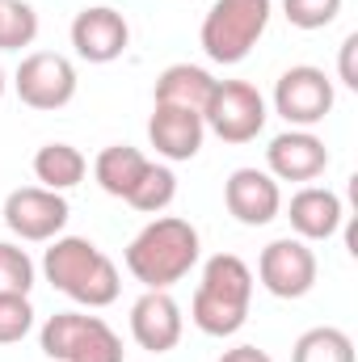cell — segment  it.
<instances>
[{
    "mask_svg": "<svg viewBox=\"0 0 358 362\" xmlns=\"http://www.w3.org/2000/svg\"><path fill=\"white\" fill-rule=\"evenodd\" d=\"M0 97H4V68H0Z\"/></svg>",
    "mask_w": 358,
    "mask_h": 362,
    "instance_id": "83f0119b",
    "label": "cell"
},
{
    "mask_svg": "<svg viewBox=\"0 0 358 362\" xmlns=\"http://www.w3.org/2000/svg\"><path fill=\"white\" fill-rule=\"evenodd\" d=\"M249 303H253V270L236 253H215L202 266L194 303H190V320L207 337H232L245 329Z\"/></svg>",
    "mask_w": 358,
    "mask_h": 362,
    "instance_id": "3957f363",
    "label": "cell"
},
{
    "mask_svg": "<svg viewBox=\"0 0 358 362\" xmlns=\"http://www.w3.org/2000/svg\"><path fill=\"white\" fill-rule=\"evenodd\" d=\"M38 38V13L25 0H0V51H21Z\"/></svg>",
    "mask_w": 358,
    "mask_h": 362,
    "instance_id": "7402d4cb",
    "label": "cell"
},
{
    "mask_svg": "<svg viewBox=\"0 0 358 362\" xmlns=\"http://www.w3.org/2000/svg\"><path fill=\"white\" fill-rule=\"evenodd\" d=\"M198 266V228L178 215L152 219L131 245H127V270L144 291H169Z\"/></svg>",
    "mask_w": 358,
    "mask_h": 362,
    "instance_id": "7a4b0ae2",
    "label": "cell"
},
{
    "mask_svg": "<svg viewBox=\"0 0 358 362\" xmlns=\"http://www.w3.org/2000/svg\"><path fill=\"white\" fill-rule=\"evenodd\" d=\"M207 122L194 110H178V105H152L148 118V144L156 148V156L165 160H194L202 148Z\"/></svg>",
    "mask_w": 358,
    "mask_h": 362,
    "instance_id": "9a60e30c",
    "label": "cell"
},
{
    "mask_svg": "<svg viewBox=\"0 0 358 362\" xmlns=\"http://www.w3.org/2000/svg\"><path fill=\"white\" fill-rule=\"evenodd\" d=\"M270 8H274V0H215L198 30L207 59L224 64V68L249 59V51L258 47V38L270 25Z\"/></svg>",
    "mask_w": 358,
    "mask_h": 362,
    "instance_id": "277c9868",
    "label": "cell"
},
{
    "mask_svg": "<svg viewBox=\"0 0 358 362\" xmlns=\"http://www.w3.org/2000/svg\"><path fill=\"white\" fill-rule=\"evenodd\" d=\"M34 286V262L25 249L0 240V295H30Z\"/></svg>",
    "mask_w": 358,
    "mask_h": 362,
    "instance_id": "603a6c76",
    "label": "cell"
},
{
    "mask_svg": "<svg viewBox=\"0 0 358 362\" xmlns=\"http://www.w3.org/2000/svg\"><path fill=\"white\" fill-rule=\"evenodd\" d=\"M325 169H329V148H325L321 135L291 127V131L270 139L266 173L274 181H316Z\"/></svg>",
    "mask_w": 358,
    "mask_h": 362,
    "instance_id": "8fae6325",
    "label": "cell"
},
{
    "mask_svg": "<svg viewBox=\"0 0 358 362\" xmlns=\"http://www.w3.org/2000/svg\"><path fill=\"white\" fill-rule=\"evenodd\" d=\"M131 42V25L118 8L110 4H93V8H81L76 21H72V47L81 59L89 64H114Z\"/></svg>",
    "mask_w": 358,
    "mask_h": 362,
    "instance_id": "7c38bea8",
    "label": "cell"
},
{
    "mask_svg": "<svg viewBox=\"0 0 358 362\" xmlns=\"http://www.w3.org/2000/svg\"><path fill=\"white\" fill-rule=\"evenodd\" d=\"M13 89L21 97V105L51 114V110H64L76 97V68L59 51H34V55L21 59V68L13 76Z\"/></svg>",
    "mask_w": 358,
    "mask_h": 362,
    "instance_id": "52a82bcc",
    "label": "cell"
},
{
    "mask_svg": "<svg viewBox=\"0 0 358 362\" xmlns=\"http://www.w3.org/2000/svg\"><path fill=\"white\" fill-rule=\"evenodd\" d=\"M224 202L228 215L245 228H266L270 219H278L282 211V189L266 169H236L224 181Z\"/></svg>",
    "mask_w": 358,
    "mask_h": 362,
    "instance_id": "4fadbf2b",
    "label": "cell"
},
{
    "mask_svg": "<svg viewBox=\"0 0 358 362\" xmlns=\"http://www.w3.org/2000/svg\"><path fill=\"white\" fill-rule=\"evenodd\" d=\"M287 219H291L299 240H329V236H337V228L346 219V206L329 185H304L291 198Z\"/></svg>",
    "mask_w": 358,
    "mask_h": 362,
    "instance_id": "2e32d148",
    "label": "cell"
},
{
    "mask_svg": "<svg viewBox=\"0 0 358 362\" xmlns=\"http://www.w3.org/2000/svg\"><path fill=\"white\" fill-rule=\"evenodd\" d=\"M333 101H337L333 81H329L321 68H312V64L287 68V72L278 76V85H274V114L287 118V122L299 127V131L325 122L329 110H333Z\"/></svg>",
    "mask_w": 358,
    "mask_h": 362,
    "instance_id": "ba28073f",
    "label": "cell"
},
{
    "mask_svg": "<svg viewBox=\"0 0 358 362\" xmlns=\"http://www.w3.org/2000/svg\"><path fill=\"white\" fill-rule=\"evenodd\" d=\"M85 173H89V160H85V152L72 148V144H42V148L34 152V177L42 181V189L64 194V189L81 185Z\"/></svg>",
    "mask_w": 358,
    "mask_h": 362,
    "instance_id": "d6986e66",
    "label": "cell"
},
{
    "mask_svg": "<svg viewBox=\"0 0 358 362\" xmlns=\"http://www.w3.org/2000/svg\"><path fill=\"white\" fill-rule=\"evenodd\" d=\"M282 13L295 30H325L337 21L342 0H282Z\"/></svg>",
    "mask_w": 358,
    "mask_h": 362,
    "instance_id": "d4e9b609",
    "label": "cell"
},
{
    "mask_svg": "<svg viewBox=\"0 0 358 362\" xmlns=\"http://www.w3.org/2000/svg\"><path fill=\"white\" fill-rule=\"evenodd\" d=\"M68 215H72L68 198L55 194V189H42V185H21L4 198V228L17 240H30V245L55 240L68 228Z\"/></svg>",
    "mask_w": 358,
    "mask_h": 362,
    "instance_id": "9c48e42d",
    "label": "cell"
},
{
    "mask_svg": "<svg viewBox=\"0 0 358 362\" xmlns=\"http://www.w3.org/2000/svg\"><path fill=\"white\" fill-rule=\"evenodd\" d=\"M291 362H354V341H350V333H342L333 325H321V329H308L295 341Z\"/></svg>",
    "mask_w": 358,
    "mask_h": 362,
    "instance_id": "ffe728a7",
    "label": "cell"
},
{
    "mask_svg": "<svg viewBox=\"0 0 358 362\" xmlns=\"http://www.w3.org/2000/svg\"><path fill=\"white\" fill-rule=\"evenodd\" d=\"M211 93H215V76L198 64H169L161 76H156V105H178V110H194V114H207L211 105Z\"/></svg>",
    "mask_w": 358,
    "mask_h": 362,
    "instance_id": "e0dca14e",
    "label": "cell"
},
{
    "mask_svg": "<svg viewBox=\"0 0 358 362\" xmlns=\"http://www.w3.org/2000/svg\"><path fill=\"white\" fill-rule=\"evenodd\" d=\"M181 308L169 291H144L135 303H131V337L139 350H152V354H169L181 341Z\"/></svg>",
    "mask_w": 358,
    "mask_h": 362,
    "instance_id": "5bb4252c",
    "label": "cell"
},
{
    "mask_svg": "<svg viewBox=\"0 0 358 362\" xmlns=\"http://www.w3.org/2000/svg\"><path fill=\"white\" fill-rule=\"evenodd\" d=\"M42 354L55 362H122L118 333L89 312H55L38 333Z\"/></svg>",
    "mask_w": 358,
    "mask_h": 362,
    "instance_id": "5b68a950",
    "label": "cell"
},
{
    "mask_svg": "<svg viewBox=\"0 0 358 362\" xmlns=\"http://www.w3.org/2000/svg\"><path fill=\"white\" fill-rule=\"evenodd\" d=\"M219 362H274L266 350H258V346H236V350H224Z\"/></svg>",
    "mask_w": 358,
    "mask_h": 362,
    "instance_id": "4316f807",
    "label": "cell"
},
{
    "mask_svg": "<svg viewBox=\"0 0 358 362\" xmlns=\"http://www.w3.org/2000/svg\"><path fill=\"white\" fill-rule=\"evenodd\" d=\"M354 51H358V34H346L342 55H337V76L346 89H358V72H354Z\"/></svg>",
    "mask_w": 358,
    "mask_h": 362,
    "instance_id": "484cf974",
    "label": "cell"
},
{
    "mask_svg": "<svg viewBox=\"0 0 358 362\" xmlns=\"http://www.w3.org/2000/svg\"><path fill=\"white\" fill-rule=\"evenodd\" d=\"M51 249L42 253V274L47 282L68 295L81 308H110L122 291L118 266L85 236H55L47 240Z\"/></svg>",
    "mask_w": 358,
    "mask_h": 362,
    "instance_id": "6da1fadb",
    "label": "cell"
},
{
    "mask_svg": "<svg viewBox=\"0 0 358 362\" xmlns=\"http://www.w3.org/2000/svg\"><path fill=\"white\" fill-rule=\"evenodd\" d=\"M148 165H152V160H148L139 148H131V144H110V148L97 152L93 177H97V185H101L110 198H122V202H127V194L139 185V177L148 173Z\"/></svg>",
    "mask_w": 358,
    "mask_h": 362,
    "instance_id": "ac0fdd59",
    "label": "cell"
},
{
    "mask_svg": "<svg viewBox=\"0 0 358 362\" xmlns=\"http://www.w3.org/2000/svg\"><path fill=\"white\" fill-rule=\"evenodd\" d=\"M34 329V303L30 295H0V346L21 341Z\"/></svg>",
    "mask_w": 358,
    "mask_h": 362,
    "instance_id": "cb8c5ba5",
    "label": "cell"
},
{
    "mask_svg": "<svg viewBox=\"0 0 358 362\" xmlns=\"http://www.w3.org/2000/svg\"><path fill=\"white\" fill-rule=\"evenodd\" d=\"M316 253L308 249V240L299 236H282V240H270L258 257V278L274 299H304L312 286H316Z\"/></svg>",
    "mask_w": 358,
    "mask_h": 362,
    "instance_id": "30bf717a",
    "label": "cell"
},
{
    "mask_svg": "<svg viewBox=\"0 0 358 362\" xmlns=\"http://www.w3.org/2000/svg\"><path fill=\"white\" fill-rule=\"evenodd\" d=\"M173 198H178V177H173L169 165H148V173L139 177V185L127 194V202L135 211H144V215H161Z\"/></svg>",
    "mask_w": 358,
    "mask_h": 362,
    "instance_id": "44dd1931",
    "label": "cell"
},
{
    "mask_svg": "<svg viewBox=\"0 0 358 362\" xmlns=\"http://www.w3.org/2000/svg\"><path fill=\"white\" fill-rule=\"evenodd\" d=\"M266 97L253 89L249 81H215L211 105L202 114L207 131H215L224 144H249L266 127Z\"/></svg>",
    "mask_w": 358,
    "mask_h": 362,
    "instance_id": "8992f818",
    "label": "cell"
}]
</instances>
